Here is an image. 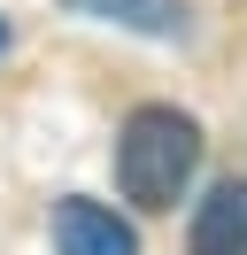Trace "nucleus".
Returning a JSON list of instances; mask_svg holds the SVG:
<instances>
[{
    "label": "nucleus",
    "mask_w": 247,
    "mask_h": 255,
    "mask_svg": "<svg viewBox=\"0 0 247 255\" xmlns=\"http://www.w3.org/2000/svg\"><path fill=\"white\" fill-rule=\"evenodd\" d=\"M201 170V124L178 109H131L116 139V186L139 209H178V193Z\"/></svg>",
    "instance_id": "nucleus-1"
},
{
    "label": "nucleus",
    "mask_w": 247,
    "mask_h": 255,
    "mask_svg": "<svg viewBox=\"0 0 247 255\" xmlns=\"http://www.w3.org/2000/svg\"><path fill=\"white\" fill-rule=\"evenodd\" d=\"M54 255H139V232L116 209L70 193V201H54Z\"/></svg>",
    "instance_id": "nucleus-2"
},
{
    "label": "nucleus",
    "mask_w": 247,
    "mask_h": 255,
    "mask_svg": "<svg viewBox=\"0 0 247 255\" xmlns=\"http://www.w3.org/2000/svg\"><path fill=\"white\" fill-rule=\"evenodd\" d=\"M193 255H247V178H224L193 209Z\"/></svg>",
    "instance_id": "nucleus-3"
},
{
    "label": "nucleus",
    "mask_w": 247,
    "mask_h": 255,
    "mask_svg": "<svg viewBox=\"0 0 247 255\" xmlns=\"http://www.w3.org/2000/svg\"><path fill=\"white\" fill-rule=\"evenodd\" d=\"M77 16H101L124 23V31H147V39H178L185 31V0H70Z\"/></svg>",
    "instance_id": "nucleus-4"
},
{
    "label": "nucleus",
    "mask_w": 247,
    "mask_h": 255,
    "mask_svg": "<svg viewBox=\"0 0 247 255\" xmlns=\"http://www.w3.org/2000/svg\"><path fill=\"white\" fill-rule=\"evenodd\" d=\"M0 47H8V23H0Z\"/></svg>",
    "instance_id": "nucleus-5"
}]
</instances>
